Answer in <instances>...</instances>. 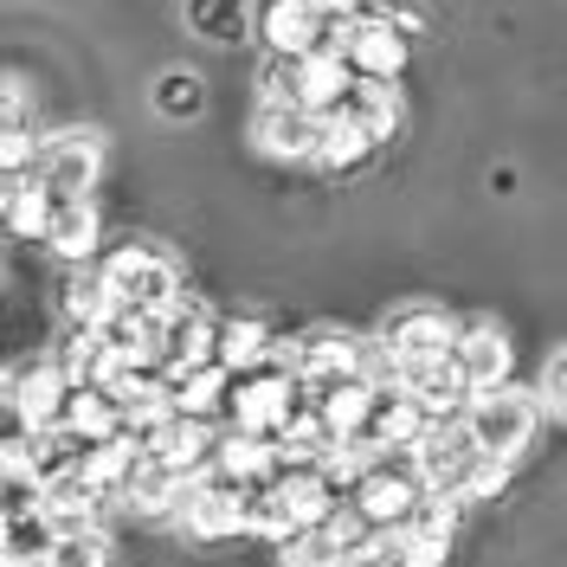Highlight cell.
<instances>
[{
  "instance_id": "cell-25",
  "label": "cell",
  "mask_w": 567,
  "mask_h": 567,
  "mask_svg": "<svg viewBox=\"0 0 567 567\" xmlns=\"http://www.w3.org/2000/svg\"><path fill=\"white\" fill-rule=\"evenodd\" d=\"M110 561V542L97 529H71L59 535V548H52V561L45 567H104Z\"/></svg>"
},
{
  "instance_id": "cell-22",
  "label": "cell",
  "mask_w": 567,
  "mask_h": 567,
  "mask_svg": "<svg viewBox=\"0 0 567 567\" xmlns=\"http://www.w3.org/2000/svg\"><path fill=\"white\" fill-rule=\"evenodd\" d=\"M187 27L213 45L246 39V0H187Z\"/></svg>"
},
{
  "instance_id": "cell-12",
  "label": "cell",
  "mask_w": 567,
  "mask_h": 567,
  "mask_svg": "<svg viewBox=\"0 0 567 567\" xmlns=\"http://www.w3.org/2000/svg\"><path fill=\"white\" fill-rule=\"evenodd\" d=\"M233 368H200V374H168V406H175L181 420H219V413H233Z\"/></svg>"
},
{
  "instance_id": "cell-31",
  "label": "cell",
  "mask_w": 567,
  "mask_h": 567,
  "mask_svg": "<svg viewBox=\"0 0 567 567\" xmlns=\"http://www.w3.org/2000/svg\"><path fill=\"white\" fill-rule=\"evenodd\" d=\"M413 535V529H406ZM445 555H452V542H432V535H413V555H406V567H445Z\"/></svg>"
},
{
  "instance_id": "cell-7",
  "label": "cell",
  "mask_w": 567,
  "mask_h": 567,
  "mask_svg": "<svg viewBox=\"0 0 567 567\" xmlns=\"http://www.w3.org/2000/svg\"><path fill=\"white\" fill-rule=\"evenodd\" d=\"M7 388H13V393H7V413H13V425H20V432L33 425V439H39V432L65 425V406H71V388H78V381H71L59 361H39L33 374H13Z\"/></svg>"
},
{
  "instance_id": "cell-15",
  "label": "cell",
  "mask_w": 567,
  "mask_h": 567,
  "mask_svg": "<svg viewBox=\"0 0 567 567\" xmlns=\"http://www.w3.org/2000/svg\"><path fill=\"white\" fill-rule=\"evenodd\" d=\"M65 425L84 439V445H110V439H123V406H116V393L104 388H71V406H65Z\"/></svg>"
},
{
  "instance_id": "cell-17",
  "label": "cell",
  "mask_w": 567,
  "mask_h": 567,
  "mask_svg": "<svg viewBox=\"0 0 567 567\" xmlns=\"http://www.w3.org/2000/svg\"><path fill=\"white\" fill-rule=\"evenodd\" d=\"M52 548H59V523L45 516V503L39 509H20V516H7V567H27V561H52Z\"/></svg>"
},
{
  "instance_id": "cell-3",
  "label": "cell",
  "mask_w": 567,
  "mask_h": 567,
  "mask_svg": "<svg viewBox=\"0 0 567 567\" xmlns=\"http://www.w3.org/2000/svg\"><path fill=\"white\" fill-rule=\"evenodd\" d=\"M464 432L477 439V452H484V458L509 464L523 445H529V432H535V400H529V393H516V388L477 393V400L464 406Z\"/></svg>"
},
{
  "instance_id": "cell-20",
  "label": "cell",
  "mask_w": 567,
  "mask_h": 567,
  "mask_svg": "<svg viewBox=\"0 0 567 567\" xmlns=\"http://www.w3.org/2000/svg\"><path fill=\"white\" fill-rule=\"evenodd\" d=\"M45 239H52L59 258H91V251H97V213H91V200H59Z\"/></svg>"
},
{
  "instance_id": "cell-6",
  "label": "cell",
  "mask_w": 567,
  "mask_h": 567,
  "mask_svg": "<svg viewBox=\"0 0 567 567\" xmlns=\"http://www.w3.org/2000/svg\"><path fill=\"white\" fill-rule=\"evenodd\" d=\"M458 336H464V329L445 317V310H432V303L393 310L388 329H381L388 361H445V354H458Z\"/></svg>"
},
{
  "instance_id": "cell-24",
  "label": "cell",
  "mask_w": 567,
  "mask_h": 567,
  "mask_svg": "<svg viewBox=\"0 0 567 567\" xmlns=\"http://www.w3.org/2000/svg\"><path fill=\"white\" fill-rule=\"evenodd\" d=\"M110 284L104 278H78V284H65V317L78 322V329H97V322L110 317Z\"/></svg>"
},
{
  "instance_id": "cell-10",
  "label": "cell",
  "mask_w": 567,
  "mask_h": 567,
  "mask_svg": "<svg viewBox=\"0 0 567 567\" xmlns=\"http://www.w3.org/2000/svg\"><path fill=\"white\" fill-rule=\"evenodd\" d=\"M336 39H342V59L354 65V78L393 84L406 65V27L400 20H349V27H336Z\"/></svg>"
},
{
  "instance_id": "cell-30",
  "label": "cell",
  "mask_w": 567,
  "mask_h": 567,
  "mask_svg": "<svg viewBox=\"0 0 567 567\" xmlns=\"http://www.w3.org/2000/svg\"><path fill=\"white\" fill-rule=\"evenodd\" d=\"M542 393H548V406H555V413L567 420V349L548 361V374H542Z\"/></svg>"
},
{
  "instance_id": "cell-29",
  "label": "cell",
  "mask_w": 567,
  "mask_h": 567,
  "mask_svg": "<svg viewBox=\"0 0 567 567\" xmlns=\"http://www.w3.org/2000/svg\"><path fill=\"white\" fill-rule=\"evenodd\" d=\"M265 104H303V59H271L265 65Z\"/></svg>"
},
{
  "instance_id": "cell-16",
  "label": "cell",
  "mask_w": 567,
  "mask_h": 567,
  "mask_svg": "<svg viewBox=\"0 0 567 567\" xmlns=\"http://www.w3.org/2000/svg\"><path fill=\"white\" fill-rule=\"evenodd\" d=\"M104 509V491L84 477V471H71V477H59V484H45V516L59 523V535H71V529H97L91 516Z\"/></svg>"
},
{
  "instance_id": "cell-9",
  "label": "cell",
  "mask_w": 567,
  "mask_h": 567,
  "mask_svg": "<svg viewBox=\"0 0 567 567\" xmlns=\"http://www.w3.org/2000/svg\"><path fill=\"white\" fill-rule=\"evenodd\" d=\"M251 136L265 155H290V162H317L322 142H329V116H317L310 104H265Z\"/></svg>"
},
{
  "instance_id": "cell-32",
  "label": "cell",
  "mask_w": 567,
  "mask_h": 567,
  "mask_svg": "<svg viewBox=\"0 0 567 567\" xmlns=\"http://www.w3.org/2000/svg\"><path fill=\"white\" fill-rule=\"evenodd\" d=\"M317 13L329 27H349V20H361V0H317Z\"/></svg>"
},
{
  "instance_id": "cell-26",
  "label": "cell",
  "mask_w": 567,
  "mask_h": 567,
  "mask_svg": "<svg viewBox=\"0 0 567 567\" xmlns=\"http://www.w3.org/2000/svg\"><path fill=\"white\" fill-rule=\"evenodd\" d=\"M155 110H162V116H194V110H200V78H194V71H168V78L155 84Z\"/></svg>"
},
{
  "instance_id": "cell-4",
  "label": "cell",
  "mask_w": 567,
  "mask_h": 567,
  "mask_svg": "<svg viewBox=\"0 0 567 567\" xmlns=\"http://www.w3.org/2000/svg\"><path fill=\"white\" fill-rule=\"evenodd\" d=\"M104 284L116 303H130V310H148V317H168L181 303V284H175V265L162 258V251L148 246H123L116 258L104 265Z\"/></svg>"
},
{
  "instance_id": "cell-18",
  "label": "cell",
  "mask_w": 567,
  "mask_h": 567,
  "mask_svg": "<svg viewBox=\"0 0 567 567\" xmlns=\"http://www.w3.org/2000/svg\"><path fill=\"white\" fill-rule=\"evenodd\" d=\"M84 458H91V445H84L71 425H52V432H39L33 452H27V464H33L39 484H59V477H71V471H84Z\"/></svg>"
},
{
  "instance_id": "cell-1",
  "label": "cell",
  "mask_w": 567,
  "mask_h": 567,
  "mask_svg": "<svg viewBox=\"0 0 567 567\" xmlns=\"http://www.w3.org/2000/svg\"><path fill=\"white\" fill-rule=\"evenodd\" d=\"M420 477H425V491L432 496H491V491H503V471L509 464H496V458H484L477 452V439L464 432V420L458 425H439L432 439H425L420 452Z\"/></svg>"
},
{
  "instance_id": "cell-2",
  "label": "cell",
  "mask_w": 567,
  "mask_h": 567,
  "mask_svg": "<svg viewBox=\"0 0 567 567\" xmlns=\"http://www.w3.org/2000/svg\"><path fill=\"white\" fill-rule=\"evenodd\" d=\"M297 406H303V388H297V374L278 368V361H265V368H251V374L233 381V425L271 439V445L284 439V425L297 420Z\"/></svg>"
},
{
  "instance_id": "cell-14",
  "label": "cell",
  "mask_w": 567,
  "mask_h": 567,
  "mask_svg": "<svg viewBox=\"0 0 567 567\" xmlns=\"http://www.w3.org/2000/svg\"><path fill=\"white\" fill-rule=\"evenodd\" d=\"M342 123H354V130H368V136L381 142L400 130V91L393 84H381V78H354V91L342 97V110H336Z\"/></svg>"
},
{
  "instance_id": "cell-19",
  "label": "cell",
  "mask_w": 567,
  "mask_h": 567,
  "mask_svg": "<svg viewBox=\"0 0 567 567\" xmlns=\"http://www.w3.org/2000/svg\"><path fill=\"white\" fill-rule=\"evenodd\" d=\"M52 213H59V200H52L33 175H13V181H7V226H13L20 239H45Z\"/></svg>"
},
{
  "instance_id": "cell-13",
  "label": "cell",
  "mask_w": 567,
  "mask_h": 567,
  "mask_svg": "<svg viewBox=\"0 0 567 567\" xmlns=\"http://www.w3.org/2000/svg\"><path fill=\"white\" fill-rule=\"evenodd\" d=\"M509 342H503V329L496 322H471L458 336V368H464V381L477 393H491V388H509Z\"/></svg>"
},
{
  "instance_id": "cell-8",
  "label": "cell",
  "mask_w": 567,
  "mask_h": 567,
  "mask_svg": "<svg viewBox=\"0 0 567 567\" xmlns=\"http://www.w3.org/2000/svg\"><path fill=\"white\" fill-rule=\"evenodd\" d=\"M219 361V322L207 303H175L162 317V374H200Z\"/></svg>"
},
{
  "instance_id": "cell-11",
  "label": "cell",
  "mask_w": 567,
  "mask_h": 567,
  "mask_svg": "<svg viewBox=\"0 0 567 567\" xmlns=\"http://www.w3.org/2000/svg\"><path fill=\"white\" fill-rule=\"evenodd\" d=\"M258 33H265V45H271V59H310L317 45L336 39V27L317 13V0H265Z\"/></svg>"
},
{
  "instance_id": "cell-23",
  "label": "cell",
  "mask_w": 567,
  "mask_h": 567,
  "mask_svg": "<svg viewBox=\"0 0 567 567\" xmlns=\"http://www.w3.org/2000/svg\"><path fill=\"white\" fill-rule=\"evenodd\" d=\"M374 155V136L368 130H354V123H342V116H329V142H322V168H336V175H354L361 162Z\"/></svg>"
},
{
  "instance_id": "cell-21",
  "label": "cell",
  "mask_w": 567,
  "mask_h": 567,
  "mask_svg": "<svg viewBox=\"0 0 567 567\" xmlns=\"http://www.w3.org/2000/svg\"><path fill=\"white\" fill-rule=\"evenodd\" d=\"M265 361H271V336H265V322H219V368L251 374V368H265Z\"/></svg>"
},
{
  "instance_id": "cell-5",
  "label": "cell",
  "mask_w": 567,
  "mask_h": 567,
  "mask_svg": "<svg viewBox=\"0 0 567 567\" xmlns=\"http://www.w3.org/2000/svg\"><path fill=\"white\" fill-rule=\"evenodd\" d=\"M97 162H104L97 136H91V130H65V136H52L33 155V181L52 194V200H91Z\"/></svg>"
},
{
  "instance_id": "cell-27",
  "label": "cell",
  "mask_w": 567,
  "mask_h": 567,
  "mask_svg": "<svg viewBox=\"0 0 567 567\" xmlns=\"http://www.w3.org/2000/svg\"><path fill=\"white\" fill-rule=\"evenodd\" d=\"M413 535H432V542H452V529H458V503L452 496H425L420 509H413V523H406Z\"/></svg>"
},
{
  "instance_id": "cell-28",
  "label": "cell",
  "mask_w": 567,
  "mask_h": 567,
  "mask_svg": "<svg viewBox=\"0 0 567 567\" xmlns=\"http://www.w3.org/2000/svg\"><path fill=\"white\" fill-rule=\"evenodd\" d=\"M406 555H413V535L406 529H374L354 567H406Z\"/></svg>"
}]
</instances>
